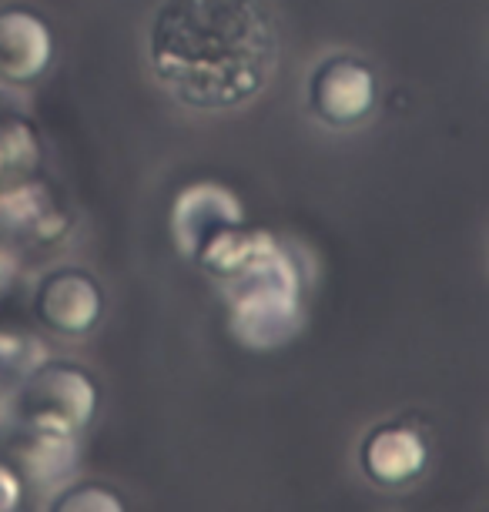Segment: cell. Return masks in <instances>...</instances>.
Wrapping results in <instances>:
<instances>
[{
    "mask_svg": "<svg viewBox=\"0 0 489 512\" xmlns=\"http://www.w3.org/2000/svg\"><path fill=\"white\" fill-rule=\"evenodd\" d=\"M31 308L47 332L84 335L101 318V288L84 268H54L37 282Z\"/></svg>",
    "mask_w": 489,
    "mask_h": 512,
    "instance_id": "277c9868",
    "label": "cell"
},
{
    "mask_svg": "<svg viewBox=\"0 0 489 512\" xmlns=\"http://www.w3.org/2000/svg\"><path fill=\"white\" fill-rule=\"evenodd\" d=\"M376 108V74L359 57H325L309 77V111L329 128H352Z\"/></svg>",
    "mask_w": 489,
    "mask_h": 512,
    "instance_id": "3957f363",
    "label": "cell"
},
{
    "mask_svg": "<svg viewBox=\"0 0 489 512\" xmlns=\"http://www.w3.org/2000/svg\"><path fill=\"white\" fill-rule=\"evenodd\" d=\"M27 128L21 121L0 118V188H11L21 181V168L27 164Z\"/></svg>",
    "mask_w": 489,
    "mask_h": 512,
    "instance_id": "52a82bcc",
    "label": "cell"
},
{
    "mask_svg": "<svg viewBox=\"0 0 489 512\" xmlns=\"http://www.w3.org/2000/svg\"><path fill=\"white\" fill-rule=\"evenodd\" d=\"M54 57L51 27L27 4H0V88H27Z\"/></svg>",
    "mask_w": 489,
    "mask_h": 512,
    "instance_id": "5b68a950",
    "label": "cell"
},
{
    "mask_svg": "<svg viewBox=\"0 0 489 512\" xmlns=\"http://www.w3.org/2000/svg\"><path fill=\"white\" fill-rule=\"evenodd\" d=\"M362 472L382 489H399L409 486L412 479H419V472L426 469L429 449L426 439L416 429L402 422H386L379 429H372L359 446Z\"/></svg>",
    "mask_w": 489,
    "mask_h": 512,
    "instance_id": "8992f818",
    "label": "cell"
},
{
    "mask_svg": "<svg viewBox=\"0 0 489 512\" xmlns=\"http://www.w3.org/2000/svg\"><path fill=\"white\" fill-rule=\"evenodd\" d=\"M54 509H118L121 502L111 499L101 486H74L64 496H57L51 502Z\"/></svg>",
    "mask_w": 489,
    "mask_h": 512,
    "instance_id": "ba28073f",
    "label": "cell"
},
{
    "mask_svg": "<svg viewBox=\"0 0 489 512\" xmlns=\"http://www.w3.org/2000/svg\"><path fill=\"white\" fill-rule=\"evenodd\" d=\"M21 492H24V479L11 462L0 459V512L17 509L21 506Z\"/></svg>",
    "mask_w": 489,
    "mask_h": 512,
    "instance_id": "9c48e42d",
    "label": "cell"
},
{
    "mask_svg": "<svg viewBox=\"0 0 489 512\" xmlns=\"http://www.w3.org/2000/svg\"><path fill=\"white\" fill-rule=\"evenodd\" d=\"M94 412V385L74 365H37L14 392V415L21 425L74 432Z\"/></svg>",
    "mask_w": 489,
    "mask_h": 512,
    "instance_id": "7a4b0ae2",
    "label": "cell"
},
{
    "mask_svg": "<svg viewBox=\"0 0 489 512\" xmlns=\"http://www.w3.org/2000/svg\"><path fill=\"white\" fill-rule=\"evenodd\" d=\"M278 47L268 0H165L148 34L158 81L198 111L252 101L275 71Z\"/></svg>",
    "mask_w": 489,
    "mask_h": 512,
    "instance_id": "6da1fadb",
    "label": "cell"
}]
</instances>
